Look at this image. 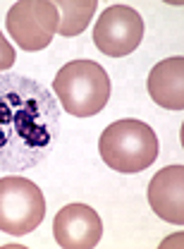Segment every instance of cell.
Listing matches in <instances>:
<instances>
[{"instance_id": "6da1fadb", "label": "cell", "mask_w": 184, "mask_h": 249, "mask_svg": "<svg viewBox=\"0 0 184 249\" xmlns=\"http://www.w3.org/2000/svg\"><path fill=\"white\" fill-rule=\"evenodd\" d=\"M60 103L41 82L0 72V170L22 175L43 163L58 139Z\"/></svg>"}, {"instance_id": "7a4b0ae2", "label": "cell", "mask_w": 184, "mask_h": 249, "mask_svg": "<svg viewBox=\"0 0 184 249\" xmlns=\"http://www.w3.org/2000/svg\"><path fill=\"white\" fill-rule=\"evenodd\" d=\"M53 91L65 113L91 118L100 113L110 98V77L93 60H72L53 79Z\"/></svg>"}, {"instance_id": "3957f363", "label": "cell", "mask_w": 184, "mask_h": 249, "mask_svg": "<svg viewBox=\"0 0 184 249\" xmlns=\"http://www.w3.org/2000/svg\"><path fill=\"white\" fill-rule=\"evenodd\" d=\"M100 158L108 168L117 173H141L151 168L158 158V137L151 124L141 120H117L108 124L98 142Z\"/></svg>"}, {"instance_id": "277c9868", "label": "cell", "mask_w": 184, "mask_h": 249, "mask_svg": "<svg viewBox=\"0 0 184 249\" xmlns=\"http://www.w3.org/2000/svg\"><path fill=\"white\" fill-rule=\"evenodd\" d=\"M46 218V196L41 187L22 175L0 178V230L12 237L33 232Z\"/></svg>"}, {"instance_id": "5b68a950", "label": "cell", "mask_w": 184, "mask_h": 249, "mask_svg": "<svg viewBox=\"0 0 184 249\" xmlns=\"http://www.w3.org/2000/svg\"><path fill=\"white\" fill-rule=\"evenodd\" d=\"M5 24L22 51L36 53L48 48L58 34V7L48 0H19L10 7Z\"/></svg>"}, {"instance_id": "8992f818", "label": "cell", "mask_w": 184, "mask_h": 249, "mask_svg": "<svg viewBox=\"0 0 184 249\" xmlns=\"http://www.w3.org/2000/svg\"><path fill=\"white\" fill-rule=\"evenodd\" d=\"M144 38V19L129 5H110L93 27V43L108 58H122L139 48Z\"/></svg>"}, {"instance_id": "52a82bcc", "label": "cell", "mask_w": 184, "mask_h": 249, "mask_svg": "<svg viewBox=\"0 0 184 249\" xmlns=\"http://www.w3.org/2000/svg\"><path fill=\"white\" fill-rule=\"evenodd\" d=\"M53 235L58 247L91 249L103 237V220L98 211L86 204H67L53 220Z\"/></svg>"}, {"instance_id": "ba28073f", "label": "cell", "mask_w": 184, "mask_h": 249, "mask_svg": "<svg viewBox=\"0 0 184 249\" xmlns=\"http://www.w3.org/2000/svg\"><path fill=\"white\" fill-rule=\"evenodd\" d=\"M149 204L165 223H184V165H167L149 182Z\"/></svg>"}, {"instance_id": "9c48e42d", "label": "cell", "mask_w": 184, "mask_h": 249, "mask_svg": "<svg viewBox=\"0 0 184 249\" xmlns=\"http://www.w3.org/2000/svg\"><path fill=\"white\" fill-rule=\"evenodd\" d=\"M149 96L165 110L184 108V58L175 55L158 62L149 74Z\"/></svg>"}, {"instance_id": "30bf717a", "label": "cell", "mask_w": 184, "mask_h": 249, "mask_svg": "<svg viewBox=\"0 0 184 249\" xmlns=\"http://www.w3.org/2000/svg\"><path fill=\"white\" fill-rule=\"evenodd\" d=\"M55 7H58V34L79 36L89 27L98 2L96 0H60L55 2Z\"/></svg>"}, {"instance_id": "8fae6325", "label": "cell", "mask_w": 184, "mask_h": 249, "mask_svg": "<svg viewBox=\"0 0 184 249\" xmlns=\"http://www.w3.org/2000/svg\"><path fill=\"white\" fill-rule=\"evenodd\" d=\"M15 60H17V53L10 46V41L2 36V31H0V72H10V67L15 65Z\"/></svg>"}]
</instances>
